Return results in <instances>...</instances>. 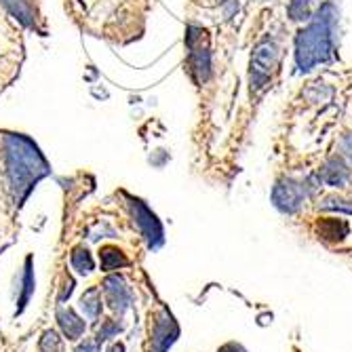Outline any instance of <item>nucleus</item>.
<instances>
[{"label":"nucleus","instance_id":"9b49d317","mask_svg":"<svg viewBox=\"0 0 352 352\" xmlns=\"http://www.w3.org/2000/svg\"><path fill=\"white\" fill-rule=\"evenodd\" d=\"M318 179L325 182L331 188H344L350 179V169L340 156H333L323 165V169L318 171Z\"/></svg>","mask_w":352,"mask_h":352},{"label":"nucleus","instance_id":"39448f33","mask_svg":"<svg viewBox=\"0 0 352 352\" xmlns=\"http://www.w3.org/2000/svg\"><path fill=\"white\" fill-rule=\"evenodd\" d=\"M186 47L190 57V70L197 82H207L211 76V53L207 47V32L203 28L190 25L186 34Z\"/></svg>","mask_w":352,"mask_h":352},{"label":"nucleus","instance_id":"4be33fe9","mask_svg":"<svg viewBox=\"0 0 352 352\" xmlns=\"http://www.w3.org/2000/svg\"><path fill=\"white\" fill-rule=\"evenodd\" d=\"M100 346H102V344H100L98 340H85V342H80V344L76 346L74 352H102Z\"/></svg>","mask_w":352,"mask_h":352},{"label":"nucleus","instance_id":"5701e85b","mask_svg":"<svg viewBox=\"0 0 352 352\" xmlns=\"http://www.w3.org/2000/svg\"><path fill=\"white\" fill-rule=\"evenodd\" d=\"M342 152H344V156L348 158V161L352 163V133L344 135V140H342Z\"/></svg>","mask_w":352,"mask_h":352},{"label":"nucleus","instance_id":"7ed1b4c3","mask_svg":"<svg viewBox=\"0 0 352 352\" xmlns=\"http://www.w3.org/2000/svg\"><path fill=\"white\" fill-rule=\"evenodd\" d=\"M124 199H126V207H129V213L133 219V226L138 228L140 236L146 241V247L150 251H158L165 245V230H163L161 219L156 217V213L142 199H135L129 195H124Z\"/></svg>","mask_w":352,"mask_h":352},{"label":"nucleus","instance_id":"9d476101","mask_svg":"<svg viewBox=\"0 0 352 352\" xmlns=\"http://www.w3.org/2000/svg\"><path fill=\"white\" fill-rule=\"evenodd\" d=\"M34 289H36V276H34V258L28 255L23 260V270H21V276H19V287H17V308H15V316L23 314V310L28 308L32 296H34Z\"/></svg>","mask_w":352,"mask_h":352},{"label":"nucleus","instance_id":"393cba45","mask_svg":"<svg viewBox=\"0 0 352 352\" xmlns=\"http://www.w3.org/2000/svg\"><path fill=\"white\" fill-rule=\"evenodd\" d=\"M106 352H126V350H124V344L122 342H114V344H110L106 348Z\"/></svg>","mask_w":352,"mask_h":352},{"label":"nucleus","instance_id":"f3484780","mask_svg":"<svg viewBox=\"0 0 352 352\" xmlns=\"http://www.w3.org/2000/svg\"><path fill=\"white\" fill-rule=\"evenodd\" d=\"M287 15L292 21H308L312 17L310 0H289L287 5Z\"/></svg>","mask_w":352,"mask_h":352},{"label":"nucleus","instance_id":"0eeeda50","mask_svg":"<svg viewBox=\"0 0 352 352\" xmlns=\"http://www.w3.org/2000/svg\"><path fill=\"white\" fill-rule=\"evenodd\" d=\"M179 338V325L167 308H161L152 316L150 352H169Z\"/></svg>","mask_w":352,"mask_h":352},{"label":"nucleus","instance_id":"aec40b11","mask_svg":"<svg viewBox=\"0 0 352 352\" xmlns=\"http://www.w3.org/2000/svg\"><path fill=\"white\" fill-rule=\"evenodd\" d=\"M321 209L325 211H344V213H352V203L350 201H344V199H336V197H329L321 203Z\"/></svg>","mask_w":352,"mask_h":352},{"label":"nucleus","instance_id":"4468645a","mask_svg":"<svg viewBox=\"0 0 352 352\" xmlns=\"http://www.w3.org/2000/svg\"><path fill=\"white\" fill-rule=\"evenodd\" d=\"M70 266L80 276H87V274H91L95 270V260H93L91 251L85 245H78V247L72 249V253H70Z\"/></svg>","mask_w":352,"mask_h":352},{"label":"nucleus","instance_id":"f8f14e48","mask_svg":"<svg viewBox=\"0 0 352 352\" xmlns=\"http://www.w3.org/2000/svg\"><path fill=\"white\" fill-rule=\"evenodd\" d=\"M80 310L85 312L89 321H100L102 310H104L100 287H89V289H85V294L80 296Z\"/></svg>","mask_w":352,"mask_h":352},{"label":"nucleus","instance_id":"a211bd4d","mask_svg":"<svg viewBox=\"0 0 352 352\" xmlns=\"http://www.w3.org/2000/svg\"><path fill=\"white\" fill-rule=\"evenodd\" d=\"M38 352H63V340L55 329H47L38 342Z\"/></svg>","mask_w":352,"mask_h":352},{"label":"nucleus","instance_id":"423d86ee","mask_svg":"<svg viewBox=\"0 0 352 352\" xmlns=\"http://www.w3.org/2000/svg\"><path fill=\"white\" fill-rule=\"evenodd\" d=\"M308 186L306 182H298L294 177H283L274 184L272 188V205L280 211V213H296L308 195Z\"/></svg>","mask_w":352,"mask_h":352},{"label":"nucleus","instance_id":"6e6552de","mask_svg":"<svg viewBox=\"0 0 352 352\" xmlns=\"http://www.w3.org/2000/svg\"><path fill=\"white\" fill-rule=\"evenodd\" d=\"M102 292H104V298H106V304L108 308L122 316L126 310L131 308L133 304V292L131 287L126 285V280L120 276V274H108L102 283Z\"/></svg>","mask_w":352,"mask_h":352},{"label":"nucleus","instance_id":"2eb2a0df","mask_svg":"<svg viewBox=\"0 0 352 352\" xmlns=\"http://www.w3.org/2000/svg\"><path fill=\"white\" fill-rule=\"evenodd\" d=\"M318 236L325 241H342L348 234V223L344 219H321L318 221Z\"/></svg>","mask_w":352,"mask_h":352},{"label":"nucleus","instance_id":"20e7f679","mask_svg":"<svg viewBox=\"0 0 352 352\" xmlns=\"http://www.w3.org/2000/svg\"><path fill=\"white\" fill-rule=\"evenodd\" d=\"M276 63H278V47L274 41L264 38L253 49V55H251V72H249L251 91H262L270 82V76L276 68Z\"/></svg>","mask_w":352,"mask_h":352},{"label":"nucleus","instance_id":"ddd939ff","mask_svg":"<svg viewBox=\"0 0 352 352\" xmlns=\"http://www.w3.org/2000/svg\"><path fill=\"white\" fill-rule=\"evenodd\" d=\"M100 264H102L104 272H114V270L129 266V260H126V255H124L122 249H118L114 245H104L100 249Z\"/></svg>","mask_w":352,"mask_h":352},{"label":"nucleus","instance_id":"b1692460","mask_svg":"<svg viewBox=\"0 0 352 352\" xmlns=\"http://www.w3.org/2000/svg\"><path fill=\"white\" fill-rule=\"evenodd\" d=\"M217 352H247L239 342H226L223 346H219L217 348Z\"/></svg>","mask_w":352,"mask_h":352},{"label":"nucleus","instance_id":"412c9836","mask_svg":"<svg viewBox=\"0 0 352 352\" xmlns=\"http://www.w3.org/2000/svg\"><path fill=\"white\" fill-rule=\"evenodd\" d=\"M72 292H74V278L66 276V280H63V287H61V294H59L57 302H59V304H63V302H66V300L72 296Z\"/></svg>","mask_w":352,"mask_h":352},{"label":"nucleus","instance_id":"1a4fd4ad","mask_svg":"<svg viewBox=\"0 0 352 352\" xmlns=\"http://www.w3.org/2000/svg\"><path fill=\"white\" fill-rule=\"evenodd\" d=\"M55 318H57V325L61 329V336L70 342H78L87 331L85 318L70 306H59L55 312Z\"/></svg>","mask_w":352,"mask_h":352},{"label":"nucleus","instance_id":"6ab92c4d","mask_svg":"<svg viewBox=\"0 0 352 352\" xmlns=\"http://www.w3.org/2000/svg\"><path fill=\"white\" fill-rule=\"evenodd\" d=\"M122 323H118L116 318H106V321H102V325L98 327V333H95V340H98L100 344L102 342H108L110 338H116L118 333H122Z\"/></svg>","mask_w":352,"mask_h":352},{"label":"nucleus","instance_id":"f257e3e1","mask_svg":"<svg viewBox=\"0 0 352 352\" xmlns=\"http://www.w3.org/2000/svg\"><path fill=\"white\" fill-rule=\"evenodd\" d=\"M5 173L11 201L15 207H21L36 184L51 173V167L30 138L11 133L5 138Z\"/></svg>","mask_w":352,"mask_h":352},{"label":"nucleus","instance_id":"f03ea898","mask_svg":"<svg viewBox=\"0 0 352 352\" xmlns=\"http://www.w3.org/2000/svg\"><path fill=\"white\" fill-rule=\"evenodd\" d=\"M338 7L327 0L310 23L296 36V66L300 72H310L318 63H329L336 59L338 47Z\"/></svg>","mask_w":352,"mask_h":352},{"label":"nucleus","instance_id":"dca6fc26","mask_svg":"<svg viewBox=\"0 0 352 352\" xmlns=\"http://www.w3.org/2000/svg\"><path fill=\"white\" fill-rule=\"evenodd\" d=\"M3 5L23 23V25H34V9L30 7L28 0H3Z\"/></svg>","mask_w":352,"mask_h":352}]
</instances>
